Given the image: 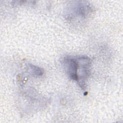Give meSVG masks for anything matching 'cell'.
Masks as SVG:
<instances>
[{
    "mask_svg": "<svg viewBox=\"0 0 123 123\" xmlns=\"http://www.w3.org/2000/svg\"><path fill=\"white\" fill-rule=\"evenodd\" d=\"M78 62V69L77 72V83L83 89H86L87 79L90 75L91 68V60L86 56H77Z\"/></svg>",
    "mask_w": 123,
    "mask_h": 123,
    "instance_id": "7a4b0ae2",
    "label": "cell"
},
{
    "mask_svg": "<svg viewBox=\"0 0 123 123\" xmlns=\"http://www.w3.org/2000/svg\"><path fill=\"white\" fill-rule=\"evenodd\" d=\"M92 8L88 3L84 1H73L69 5L68 16L70 19L75 18L83 20L86 18L92 12Z\"/></svg>",
    "mask_w": 123,
    "mask_h": 123,
    "instance_id": "6da1fadb",
    "label": "cell"
},
{
    "mask_svg": "<svg viewBox=\"0 0 123 123\" xmlns=\"http://www.w3.org/2000/svg\"><path fill=\"white\" fill-rule=\"evenodd\" d=\"M62 63L68 76L71 80L77 82L78 62L77 57L66 56L63 58Z\"/></svg>",
    "mask_w": 123,
    "mask_h": 123,
    "instance_id": "3957f363",
    "label": "cell"
},
{
    "mask_svg": "<svg viewBox=\"0 0 123 123\" xmlns=\"http://www.w3.org/2000/svg\"><path fill=\"white\" fill-rule=\"evenodd\" d=\"M28 66L31 74L37 76L42 75L43 73V71L41 69L39 68V67L32 64H28Z\"/></svg>",
    "mask_w": 123,
    "mask_h": 123,
    "instance_id": "277c9868",
    "label": "cell"
}]
</instances>
